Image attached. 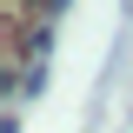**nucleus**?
I'll use <instances>...</instances> for the list:
<instances>
[{
	"label": "nucleus",
	"instance_id": "1",
	"mask_svg": "<svg viewBox=\"0 0 133 133\" xmlns=\"http://www.w3.org/2000/svg\"><path fill=\"white\" fill-rule=\"evenodd\" d=\"M66 7H73V0H40V20H60Z\"/></svg>",
	"mask_w": 133,
	"mask_h": 133
}]
</instances>
